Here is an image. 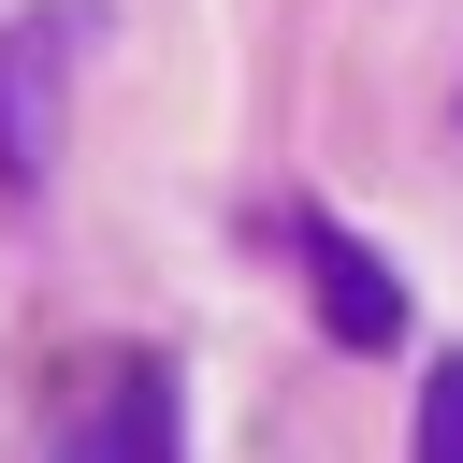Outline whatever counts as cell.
Here are the masks:
<instances>
[{
	"label": "cell",
	"mask_w": 463,
	"mask_h": 463,
	"mask_svg": "<svg viewBox=\"0 0 463 463\" xmlns=\"http://www.w3.org/2000/svg\"><path fill=\"white\" fill-rule=\"evenodd\" d=\"M289 260H304V289H318V333H333V347H405V275H391L347 217H318V203H304V217H289Z\"/></svg>",
	"instance_id": "obj_1"
},
{
	"label": "cell",
	"mask_w": 463,
	"mask_h": 463,
	"mask_svg": "<svg viewBox=\"0 0 463 463\" xmlns=\"http://www.w3.org/2000/svg\"><path fill=\"white\" fill-rule=\"evenodd\" d=\"M58 463H174V362H116V376L72 405Z\"/></svg>",
	"instance_id": "obj_3"
},
{
	"label": "cell",
	"mask_w": 463,
	"mask_h": 463,
	"mask_svg": "<svg viewBox=\"0 0 463 463\" xmlns=\"http://www.w3.org/2000/svg\"><path fill=\"white\" fill-rule=\"evenodd\" d=\"M58 58H72V14H29L0 43V188H43L58 159Z\"/></svg>",
	"instance_id": "obj_2"
},
{
	"label": "cell",
	"mask_w": 463,
	"mask_h": 463,
	"mask_svg": "<svg viewBox=\"0 0 463 463\" xmlns=\"http://www.w3.org/2000/svg\"><path fill=\"white\" fill-rule=\"evenodd\" d=\"M420 463H463V362L420 376Z\"/></svg>",
	"instance_id": "obj_4"
}]
</instances>
